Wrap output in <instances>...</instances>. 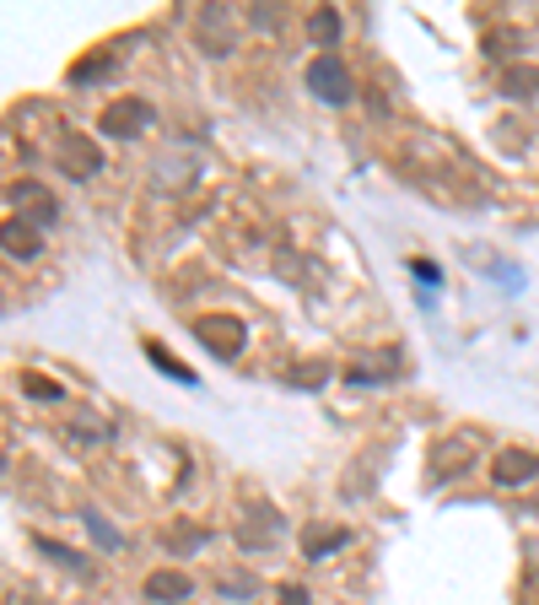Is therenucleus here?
Returning a JSON list of instances; mask_svg holds the SVG:
<instances>
[{"instance_id": "1", "label": "nucleus", "mask_w": 539, "mask_h": 605, "mask_svg": "<svg viewBox=\"0 0 539 605\" xmlns=\"http://www.w3.org/2000/svg\"><path fill=\"white\" fill-rule=\"evenodd\" d=\"M308 92L324 98V103H351L356 82H351V71H346L340 54H318V60H308Z\"/></svg>"}, {"instance_id": "2", "label": "nucleus", "mask_w": 539, "mask_h": 605, "mask_svg": "<svg viewBox=\"0 0 539 605\" xmlns=\"http://www.w3.org/2000/svg\"><path fill=\"white\" fill-rule=\"evenodd\" d=\"M195 335H200V346H211V351L227 357V362L249 351V324L233 319V313H205V319H195Z\"/></svg>"}, {"instance_id": "3", "label": "nucleus", "mask_w": 539, "mask_h": 605, "mask_svg": "<svg viewBox=\"0 0 539 605\" xmlns=\"http://www.w3.org/2000/svg\"><path fill=\"white\" fill-rule=\"evenodd\" d=\"M5 200H11V211L22 217V222H33L38 233L60 217V206H54V195L38 184V178H16V184H5Z\"/></svg>"}, {"instance_id": "4", "label": "nucleus", "mask_w": 539, "mask_h": 605, "mask_svg": "<svg viewBox=\"0 0 539 605\" xmlns=\"http://www.w3.org/2000/svg\"><path fill=\"white\" fill-rule=\"evenodd\" d=\"M475 449H480V439H475V433H453V439L431 444V459H426L431 481H453V476H464V470L475 465Z\"/></svg>"}, {"instance_id": "5", "label": "nucleus", "mask_w": 539, "mask_h": 605, "mask_svg": "<svg viewBox=\"0 0 539 605\" xmlns=\"http://www.w3.org/2000/svg\"><path fill=\"white\" fill-rule=\"evenodd\" d=\"M146 125H151V103H140V98H120L98 114V136H114V141H130Z\"/></svg>"}, {"instance_id": "6", "label": "nucleus", "mask_w": 539, "mask_h": 605, "mask_svg": "<svg viewBox=\"0 0 539 605\" xmlns=\"http://www.w3.org/2000/svg\"><path fill=\"white\" fill-rule=\"evenodd\" d=\"M54 168L65 173V178H98L103 173V151L92 136H65L60 151H54Z\"/></svg>"}, {"instance_id": "7", "label": "nucleus", "mask_w": 539, "mask_h": 605, "mask_svg": "<svg viewBox=\"0 0 539 605\" xmlns=\"http://www.w3.org/2000/svg\"><path fill=\"white\" fill-rule=\"evenodd\" d=\"M539 476V454L529 449H502L491 459V481L497 486H524V481H535Z\"/></svg>"}, {"instance_id": "8", "label": "nucleus", "mask_w": 539, "mask_h": 605, "mask_svg": "<svg viewBox=\"0 0 539 605\" xmlns=\"http://www.w3.org/2000/svg\"><path fill=\"white\" fill-rule=\"evenodd\" d=\"M0 249H5L11 260H38V255H43V233H38L33 222L11 217V222H0Z\"/></svg>"}, {"instance_id": "9", "label": "nucleus", "mask_w": 539, "mask_h": 605, "mask_svg": "<svg viewBox=\"0 0 539 605\" xmlns=\"http://www.w3.org/2000/svg\"><path fill=\"white\" fill-rule=\"evenodd\" d=\"M189 595H195V579L178 573V568H162V573L146 579V601H156V605H184Z\"/></svg>"}, {"instance_id": "10", "label": "nucleus", "mask_w": 539, "mask_h": 605, "mask_svg": "<svg viewBox=\"0 0 539 605\" xmlns=\"http://www.w3.org/2000/svg\"><path fill=\"white\" fill-rule=\"evenodd\" d=\"M302 27H308V38H313L318 49H335V44H340V33H346V22H340V11H335V5H318Z\"/></svg>"}, {"instance_id": "11", "label": "nucleus", "mask_w": 539, "mask_h": 605, "mask_svg": "<svg viewBox=\"0 0 539 605\" xmlns=\"http://www.w3.org/2000/svg\"><path fill=\"white\" fill-rule=\"evenodd\" d=\"M346 541H351V530H346V524H335V530H308V535H302V557L324 563V557H329V552H340Z\"/></svg>"}, {"instance_id": "12", "label": "nucleus", "mask_w": 539, "mask_h": 605, "mask_svg": "<svg viewBox=\"0 0 539 605\" xmlns=\"http://www.w3.org/2000/svg\"><path fill=\"white\" fill-rule=\"evenodd\" d=\"M502 92H507V98H539V65H524V60H518V65L502 76Z\"/></svg>"}, {"instance_id": "13", "label": "nucleus", "mask_w": 539, "mask_h": 605, "mask_svg": "<svg viewBox=\"0 0 539 605\" xmlns=\"http://www.w3.org/2000/svg\"><path fill=\"white\" fill-rule=\"evenodd\" d=\"M103 76H114V54H92V60H76V65H71V87H92V82H103Z\"/></svg>"}, {"instance_id": "14", "label": "nucleus", "mask_w": 539, "mask_h": 605, "mask_svg": "<svg viewBox=\"0 0 539 605\" xmlns=\"http://www.w3.org/2000/svg\"><path fill=\"white\" fill-rule=\"evenodd\" d=\"M205 541H211V530H195V524H173V530H162V546L178 552V557H184V552H200Z\"/></svg>"}, {"instance_id": "15", "label": "nucleus", "mask_w": 539, "mask_h": 605, "mask_svg": "<svg viewBox=\"0 0 539 605\" xmlns=\"http://www.w3.org/2000/svg\"><path fill=\"white\" fill-rule=\"evenodd\" d=\"M486 54H491V60H513V54H524V33H513V27H491V33H486Z\"/></svg>"}, {"instance_id": "16", "label": "nucleus", "mask_w": 539, "mask_h": 605, "mask_svg": "<svg viewBox=\"0 0 539 605\" xmlns=\"http://www.w3.org/2000/svg\"><path fill=\"white\" fill-rule=\"evenodd\" d=\"M33 546H38L49 563H60L65 573H87V557H82V552H71V546H60V541H43V535H33Z\"/></svg>"}, {"instance_id": "17", "label": "nucleus", "mask_w": 539, "mask_h": 605, "mask_svg": "<svg viewBox=\"0 0 539 605\" xmlns=\"http://www.w3.org/2000/svg\"><path fill=\"white\" fill-rule=\"evenodd\" d=\"M22 390H27V400H43V406H60V400H65V390H60L54 379H43V373H22Z\"/></svg>"}, {"instance_id": "18", "label": "nucleus", "mask_w": 539, "mask_h": 605, "mask_svg": "<svg viewBox=\"0 0 539 605\" xmlns=\"http://www.w3.org/2000/svg\"><path fill=\"white\" fill-rule=\"evenodd\" d=\"M87 524H92L98 546H109V552H120V546H125V535H120V530H114V524H109L103 514H92V508H87Z\"/></svg>"}, {"instance_id": "19", "label": "nucleus", "mask_w": 539, "mask_h": 605, "mask_svg": "<svg viewBox=\"0 0 539 605\" xmlns=\"http://www.w3.org/2000/svg\"><path fill=\"white\" fill-rule=\"evenodd\" d=\"M146 357H151V362H156V368H162V373H173V379H178V384H195V373H189V368H184V362H173V357H167V351H162V346H146Z\"/></svg>"}, {"instance_id": "20", "label": "nucleus", "mask_w": 539, "mask_h": 605, "mask_svg": "<svg viewBox=\"0 0 539 605\" xmlns=\"http://www.w3.org/2000/svg\"><path fill=\"white\" fill-rule=\"evenodd\" d=\"M324 379H329V362H308V368L291 373V384H302V390H318Z\"/></svg>"}, {"instance_id": "21", "label": "nucleus", "mask_w": 539, "mask_h": 605, "mask_svg": "<svg viewBox=\"0 0 539 605\" xmlns=\"http://www.w3.org/2000/svg\"><path fill=\"white\" fill-rule=\"evenodd\" d=\"M270 541H275V530H254V524L238 530V546H243V552H265Z\"/></svg>"}, {"instance_id": "22", "label": "nucleus", "mask_w": 539, "mask_h": 605, "mask_svg": "<svg viewBox=\"0 0 539 605\" xmlns=\"http://www.w3.org/2000/svg\"><path fill=\"white\" fill-rule=\"evenodd\" d=\"M71 444L92 449V444H103V428H98V422H71Z\"/></svg>"}, {"instance_id": "23", "label": "nucleus", "mask_w": 539, "mask_h": 605, "mask_svg": "<svg viewBox=\"0 0 539 605\" xmlns=\"http://www.w3.org/2000/svg\"><path fill=\"white\" fill-rule=\"evenodd\" d=\"M410 271H415V276H421V282H431V287H437V282H442V271H437V266H431V260H410Z\"/></svg>"}, {"instance_id": "24", "label": "nucleus", "mask_w": 539, "mask_h": 605, "mask_svg": "<svg viewBox=\"0 0 539 605\" xmlns=\"http://www.w3.org/2000/svg\"><path fill=\"white\" fill-rule=\"evenodd\" d=\"M280 605H313V601H308V590H297V584H286V590H280Z\"/></svg>"}, {"instance_id": "25", "label": "nucleus", "mask_w": 539, "mask_h": 605, "mask_svg": "<svg viewBox=\"0 0 539 605\" xmlns=\"http://www.w3.org/2000/svg\"><path fill=\"white\" fill-rule=\"evenodd\" d=\"M0 476H5V454H0Z\"/></svg>"}]
</instances>
